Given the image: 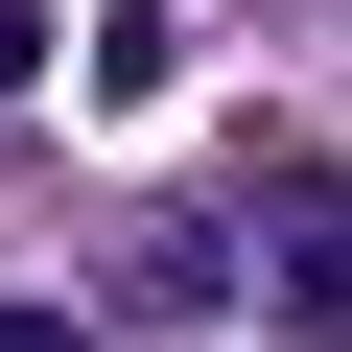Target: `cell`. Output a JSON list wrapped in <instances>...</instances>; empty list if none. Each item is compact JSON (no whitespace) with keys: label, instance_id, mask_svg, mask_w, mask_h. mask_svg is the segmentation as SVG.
<instances>
[{"label":"cell","instance_id":"cell-1","mask_svg":"<svg viewBox=\"0 0 352 352\" xmlns=\"http://www.w3.org/2000/svg\"><path fill=\"white\" fill-rule=\"evenodd\" d=\"M24 71H47V0H0V94H24Z\"/></svg>","mask_w":352,"mask_h":352},{"label":"cell","instance_id":"cell-2","mask_svg":"<svg viewBox=\"0 0 352 352\" xmlns=\"http://www.w3.org/2000/svg\"><path fill=\"white\" fill-rule=\"evenodd\" d=\"M0 352H94V329H71V305H0Z\"/></svg>","mask_w":352,"mask_h":352}]
</instances>
